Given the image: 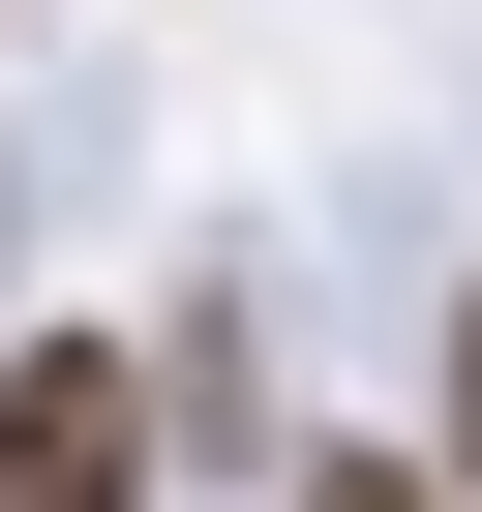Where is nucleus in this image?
I'll return each instance as SVG.
<instances>
[{"label": "nucleus", "mask_w": 482, "mask_h": 512, "mask_svg": "<svg viewBox=\"0 0 482 512\" xmlns=\"http://www.w3.org/2000/svg\"><path fill=\"white\" fill-rule=\"evenodd\" d=\"M0 512H151V392L121 362H0Z\"/></svg>", "instance_id": "obj_1"}, {"label": "nucleus", "mask_w": 482, "mask_h": 512, "mask_svg": "<svg viewBox=\"0 0 482 512\" xmlns=\"http://www.w3.org/2000/svg\"><path fill=\"white\" fill-rule=\"evenodd\" d=\"M302 512H422V452H302Z\"/></svg>", "instance_id": "obj_2"}, {"label": "nucleus", "mask_w": 482, "mask_h": 512, "mask_svg": "<svg viewBox=\"0 0 482 512\" xmlns=\"http://www.w3.org/2000/svg\"><path fill=\"white\" fill-rule=\"evenodd\" d=\"M422 512H482V302H452V482H422Z\"/></svg>", "instance_id": "obj_3"}]
</instances>
